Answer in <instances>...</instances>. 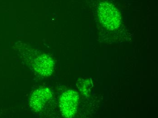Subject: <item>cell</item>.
Wrapping results in <instances>:
<instances>
[{
	"instance_id": "1",
	"label": "cell",
	"mask_w": 158,
	"mask_h": 118,
	"mask_svg": "<svg viewBox=\"0 0 158 118\" xmlns=\"http://www.w3.org/2000/svg\"><path fill=\"white\" fill-rule=\"evenodd\" d=\"M99 19L103 26L110 30L118 28L120 25V13L114 6L108 3H103L99 10Z\"/></svg>"
},
{
	"instance_id": "2",
	"label": "cell",
	"mask_w": 158,
	"mask_h": 118,
	"mask_svg": "<svg viewBox=\"0 0 158 118\" xmlns=\"http://www.w3.org/2000/svg\"><path fill=\"white\" fill-rule=\"evenodd\" d=\"M79 96L78 93L69 90L64 93L60 101V107L64 116L73 117L77 111Z\"/></svg>"
},
{
	"instance_id": "3",
	"label": "cell",
	"mask_w": 158,
	"mask_h": 118,
	"mask_svg": "<svg viewBox=\"0 0 158 118\" xmlns=\"http://www.w3.org/2000/svg\"><path fill=\"white\" fill-rule=\"evenodd\" d=\"M52 96L51 91L48 88H41L34 92L30 99V106L35 112L40 111Z\"/></svg>"
},
{
	"instance_id": "4",
	"label": "cell",
	"mask_w": 158,
	"mask_h": 118,
	"mask_svg": "<svg viewBox=\"0 0 158 118\" xmlns=\"http://www.w3.org/2000/svg\"><path fill=\"white\" fill-rule=\"evenodd\" d=\"M54 67V60L46 55H41L35 60V70L42 76L51 75L53 71Z\"/></svg>"
}]
</instances>
